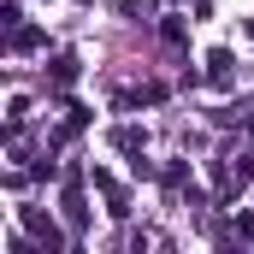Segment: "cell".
<instances>
[{
	"instance_id": "7a4b0ae2",
	"label": "cell",
	"mask_w": 254,
	"mask_h": 254,
	"mask_svg": "<svg viewBox=\"0 0 254 254\" xmlns=\"http://www.w3.org/2000/svg\"><path fill=\"white\" fill-rule=\"evenodd\" d=\"M207 65H213V71H207L213 83H231V48H213V54H207Z\"/></svg>"
},
{
	"instance_id": "6da1fadb",
	"label": "cell",
	"mask_w": 254,
	"mask_h": 254,
	"mask_svg": "<svg viewBox=\"0 0 254 254\" xmlns=\"http://www.w3.org/2000/svg\"><path fill=\"white\" fill-rule=\"evenodd\" d=\"M24 231H30L36 243H48V249H60V243H65L60 231H54V219H48V213H36V207H24Z\"/></svg>"
},
{
	"instance_id": "3957f363",
	"label": "cell",
	"mask_w": 254,
	"mask_h": 254,
	"mask_svg": "<svg viewBox=\"0 0 254 254\" xmlns=\"http://www.w3.org/2000/svg\"><path fill=\"white\" fill-rule=\"evenodd\" d=\"M77 77V60H54V83H71Z\"/></svg>"
}]
</instances>
